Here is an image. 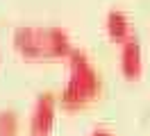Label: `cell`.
<instances>
[{
    "label": "cell",
    "mask_w": 150,
    "mask_h": 136,
    "mask_svg": "<svg viewBox=\"0 0 150 136\" xmlns=\"http://www.w3.org/2000/svg\"><path fill=\"white\" fill-rule=\"evenodd\" d=\"M14 45L30 59H59L73 50L71 36L62 27H16Z\"/></svg>",
    "instance_id": "obj_1"
},
{
    "label": "cell",
    "mask_w": 150,
    "mask_h": 136,
    "mask_svg": "<svg viewBox=\"0 0 150 136\" xmlns=\"http://www.w3.org/2000/svg\"><path fill=\"white\" fill-rule=\"evenodd\" d=\"M68 66H71V77L59 95V102L66 109L84 107L100 93V75L89 61V57L75 48L68 52Z\"/></svg>",
    "instance_id": "obj_2"
},
{
    "label": "cell",
    "mask_w": 150,
    "mask_h": 136,
    "mask_svg": "<svg viewBox=\"0 0 150 136\" xmlns=\"http://www.w3.org/2000/svg\"><path fill=\"white\" fill-rule=\"evenodd\" d=\"M55 111H57V98L55 93H41L34 102L30 129L34 136H48V132L55 125Z\"/></svg>",
    "instance_id": "obj_3"
},
{
    "label": "cell",
    "mask_w": 150,
    "mask_h": 136,
    "mask_svg": "<svg viewBox=\"0 0 150 136\" xmlns=\"http://www.w3.org/2000/svg\"><path fill=\"white\" fill-rule=\"evenodd\" d=\"M121 70L127 80H137L143 70V54H141V43L134 36H127L121 48Z\"/></svg>",
    "instance_id": "obj_4"
},
{
    "label": "cell",
    "mask_w": 150,
    "mask_h": 136,
    "mask_svg": "<svg viewBox=\"0 0 150 136\" xmlns=\"http://www.w3.org/2000/svg\"><path fill=\"white\" fill-rule=\"evenodd\" d=\"M105 25H107V34L112 36L114 41H118V43H123L127 36H132L130 34V18L125 16L123 11H118V9H112L107 14Z\"/></svg>",
    "instance_id": "obj_5"
},
{
    "label": "cell",
    "mask_w": 150,
    "mask_h": 136,
    "mask_svg": "<svg viewBox=\"0 0 150 136\" xmlns=\"http://www.w3.org/2000/svg\"><path fill=\"white\" fill-rule=\"evenodd\" d=\"M0 136H18V116L14 111H0Z\"/></svg>",
    "instance_id": "obj_6"
},
{
    "label": "cell",
    "mask_w": 150,
    "mask_h": 136,
    "mask_svg": "<svg viewBox=\"0 0 150 136\" xmlns=\"http://www.w3.org/2000/svg\"><path fill=\"white\" fill-rule=\"evenodd\" d=\"M89 136H112L109 132H105V129H96V132H91Z\"/></svg>",
    "instance_id": "obj_7"
},
{
    "label": "cell",
    "mask_w": 150,
    "mask_h": 136,
    "mask_svg": "<svg viewBox=\"0 0 150 136\" xmlns=\"http://www.w3.org/2000/svg\"><path fill=\"white\" fill-rule=\"evenodd\" d=\"M32 136H34V134H32Z\"/></svg>",
    "instance_id": "obj_8"
}]
</instances>
